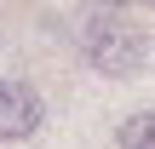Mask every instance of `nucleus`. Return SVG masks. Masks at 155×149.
I'll return each instance as SVG.
<instances>
[{"label": "nucleus", "instance_id": "f257e3e1", "mask_svg": "<svg viewBox=\"0 0 155 149\" xmlns=\"http://www.w3.org/2000/svg\"><path fill=\"white\" fill-rule=\"evenodd\" d=\"M75 40H81V63L98 69L104 80H132L150 63V34L127 11H86Z\"/></svg>", "mask_w": 155, "mask_h": 149}, {"label": "nucleus", "instance_id": "f03ea898", "mask_svg": "<svg viewBox=\"0 0 155 149\" xmlns=\"http://www.w3.org/2000/svg\"><path fill=\"white\" fill-rule=\"evenodd\" d=\"M46 132V98L23 75H0V144H35Z\"/></svg>", "mask_w": 155, "mask_h": 149}, {"label": "nucleus", "instance_id": "7ed1b4c3", "mask_svg": "<svg viewBox=\"0 0 155 149\" xmlns=\"http://www.w3.org/2000/svg\"><path fill=\"white\" fill-rule=\"evenodd\" d=\"M115 149H155V109H138L115 126Z\"/></svg>", "mask_w": 155, "mask_h": 149}]
</instances>
